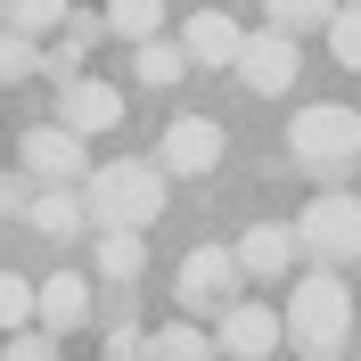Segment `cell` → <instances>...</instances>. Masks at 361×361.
Listing matches in <instances>:
<instances>
[{"instance_id":"obj_10","label":"cell","mask_w":361,"mask_h":361,"mask_svg":"<svg viewBox=\"0 0 361 361\" xmlns=\"http://www.w3.org/2000/svg\"><path fill=\"white\" fill-rule=\"evenodd\" d=\"M82 148L90 140H74L66 123H42V132H25V180H42V189H74L82 180Z\"/></svg>"},{"instance_id":"obj_19","label":"cell","mask_w":361,"mask_h":361,"mask_svg":"<svg viewBox=\"0 0 361 361\" xmlns=\"http://www.w3.org/2000/svg\"><path fill=\"white\" fill-rule=\"evenodd\" d=\"M0 25H8V33H33V42H42L49 25H66V0H0Z\"/></svg>"},{"instance_id":"obj_14","label":"cell","mask_w":361,"mask_h":361,"mask_svg":"<svg viewBox=\"0 0 361 361\" xmlns=\"http://www.w3.org/2000/svg\"><path fill=\"white\" fill-rule=\"evenodd\" d=\"M238 17H222V8H197V17L180 25V49H189V66H230L238 58Z\"/></svg>"},{"instance_id":"obj_4","label":"cell","mask_w":361,"mask_h":361,"mask_svg":"<svg viewBox=\"0 0 361 361\" xmlns=\"http://www.w3.org/2000/svg\"><path fill=\"white\" fill-rule=\"evenodd\" d=\"M295 255L320 263V271L361 263V197L353 189H320V197L295 214Z\"/></svg>"},{"instance_id":"obj_24","label":"cell","mask_w":361,"mask_h":361,"mask_svg":"<svg viewBox=\"0 0 361 361\" xmlns=\"http://www.w3.org/2000/svg\"><path fill=\"white\" fill-rule=\"evenodd\" d=\"M25 320H33V288H25L17 271H0V337H8V329H25Z\"/></svg>"},{"instance_id":"obj_22","label":"cell","mask_w":361,"mask_h":361,"mask_svg":"<svg viewBox=\"0 0 361 361\" xmlns=\"http://www.w3.org/2000/svg\"><path fill=\"white\" fill-rule=\"evenodd\" d=\"M25 74H42V42L0 25V82H25Z\"/></svg>"},{"instance_id":"obj_7","label":"cell","mask_w":361,"mask_h":361,"mask_svg":"<svg viewBox=\"0 0 361 361\" xmlns=\"http://www.w3.org/2000/svg\"><path fill=\"white\" fill-rule=\"evenodd\" d=\"M222 157H230V140H222L214 115H173L164 140H157V173L164 180H197V173H214Z\"/></svg>"},{"instance_id":"obj_20","label":"cell","mask_w":361,"mask_h":361,"mask_svg":"<svg viewBox=\"0 0 361 361\" xmlns=\"http://www.w3.org/2000/svg\"><path fill=\"white\" fill-rule=\"evenodd\" d=\"M263 17L279 25V33H312V25L337 17V0H263Z\"/></svg>"},{"instance_id":"obj_6","label":"cell","mask_w":361,"mask_h":361,"mask_svg":"<svg viewBox=\"0 0 361 361\" xmlns=\"http://www.w3.org/2000/svg\"><path fill=\"white\" fill-rule=\"evenodd\" d=\"M230 66H238V82H247L255 99H288L295 74H304V42H295V33H279V25H263V33H247V42H238V58H230Z\"/></svg>"},{"instance_id":"obj_26","label":"cell","mask_w":361,"mask_h":361,"mask_svg":"<svg viewBox=\"0 0 361 361\" xmlns=\"http://www.w3.org/2000/svg\"><path fill=\"white\" fill-rule=\"evenodd\" d=\"M25 197H33V180H25V173H0V222H17Z\"/></svg>"},{"instance_id":"obj_5","label":"cell","mask_w":361,"mask_h":361,"mask_svg":"<svg viewBox=\"0 0 361 361\" xmlns=\"http://www.w3.org/2000/svg\"><path fill=\"white\" fill-rule=\"evenodd\" d=\"M238 255L230 247H189L180 255V271H173V295H180V312L189 320H205V312H222V304H238Z\"/></svg>"},{"instance_id":"obj_9","label":"cell","mask_w":361,"mask_h":361,"mask_svg":"<svg viewBox=\"0 0 361 361\" xmlns=\"http://www.w3.org/2000/svg\"><path fill=\"white\" fill-rule=\"evenodd\" d=\"M279 353V312L271 304H222V329H214V361H263Z\"/></svg>"},{"instance_id":"obj_13","label":"cell","mask_w":361,"mask_h":361,"mask_svg":"<svg viewBox=\"0 0 361 361\" xmlns=\"http://www.w3.org/2000/svg\"><path fill=\"white\" fill-rule=\"evenodd\" d=\"M25 222H33V238H49V247L82 238V230H90V214H82V189H33V197H25Z\"/></svg>"},{"instance_id":"obj_2","label":"cell","mask_w":361,"mask_h":361,"mask_svg":"<svg viewBox=\"0 0 361 361\" xmlns=\"http://www.w3.org/2000/svg\"><path fill=\"white\" fill-rule=\"evenodd\" d=\"M288 164L312 173L320 189H353V164H361V115L353 107H295L288 115Z\"/></svg>"},{"instance_id":"obj_3","label":"cell","mask_w":361,"mask_h":361,"mask_svg":"<svg viewBox=\"0 0 361 361\" xmlns=\"http://www.w3.org/2000/svg\"><path fill=\"white\" fill-rule=\"evenodd\" d=\"M82 214L90 230H148L164 214V173L148 157H107L99 173H82Z\"/></svg>"},{"instance_id":"obj_18","label":"cell","mask_w":361,"mask_h":361,"mask_svg":"<svg viewBox=\"0 0 361 361\" xmlns=\"http://www.w3.org/2000/svg\"><path fill=\"white\" fill-rule=\"evenodd\" d=\"M148 361H214V337H205L197 320H173V329L148 337Z\"/></svg>"},{"instance_id":"obj_21","label":"cell","mask_w":361,"mask_h":361,"mask_svg":"<svg viewBox=\"0 0 361 361\" xmlns=\"http://www.w3.org/2000/svg\"><path fill=\"white\" fill-rule=\"evenodd\" d=\"M320 33H329V58H337V66H361V0L353 8L337 0V17L320 25Z\"/></svg>"},{"instance_id":"obj_12","label":"cell","mask_w":361,"mask_h":361,"mask_svg":"<svg viewBox=\"0 0 361 361\" xmlns=\"http://www.w3.org/2000/svg\"><path fill=\"white\" fill-rule=\"evenodd\" d=\"M230 255H238V271H247V279H288V271L304 263V255H295V222H255Z\"/></svg>"},{"instance_id":"obj_17","label":"cell","mask_w":361,"mask_h":361,"mask_svg":"<svg viewBox=\"0 0 361 361\" xmlns=\"http://www.w3.org/2000/svg\"><path fill=\"white\" fill-rule=\"evenodd\" d=\"M99 17H107V33H123V42H157L164 33V0H107Z\"/></svg>"},{"instance_id":"obj_11","label":"cell","mask_w":361,"mask_h":361,"mask_svg":"<svg viewBox=\"0 0 361 361\" xmlns=\"http://www.w3.org/2000/svg\"><path fill=\"white\" fill-rule=\"evenodd\" d=\"M33 320H42L49 337L82 329L90 320V271H49V279H33Z\"/></svg>"},{"instance_id":"obj_15","label":"cell","mask_w":361,"mask_h":361,"mask_svg":"<svg viewBox=\"0 0 361 361\" xmlns=\"http://www.w3.org/2000/svg\"><path fill=\"white\" fill-rule=\"evenodd\" d=\"M90 271H99L107 288L140 279V271H148V238H140V230H90Z\"/></svg>"},{"instance_id":"obj_16","label":"cell","mask_w":361,"mask_h":361,"mask_svg":"<svg viewBox=\"0 0 361 361\" xmlns=\"http://www.w3.org/2000/svg\"><path fill=\"white\" fill-rule=\"evenodd\" d=\"M132 74H140L148 90H173L180 74H189V49L164 42V33H157V42H132Z\"/></svg>"},{"instance_id":"obj_23","label":"cell","mask_w":361,"mask_h":361,"mask_svg":"<svg viewBox=\"0 0 361 361\" xmlns=\"http://www.w3.org/2000/svg\"><path fill=\"white\" fill-rule=\"evenodd\" d=\"M0 361H58V337H49L42 320H25V329L0 337Z\"/></svg>"},{"instance_id":"obj_25","label":"cell","mask_w":361,"mask_h":361,"mask_svg":"<svg viewBox=\"0 0 361 361\" xmlns=\"http://www.w3.org/2000/svg\"><path fill=\"white\" fill-rule=\"evenodd\" d=\"M99 361H148V337H140L132 320H115V329H107V353H99Z\"/></svg>"},{"instance_id":"obj_1","label":"cell","mask_w":361,"mask_h":361,"mask_svg":"<svg viewBox=\"0 0 361 361\" xmlns=\"http://www.w3.org/2000/svg\"><path fill=\"white\" fill-rule=\"evenodd\" d=\"M279 337L295 345L304 361H337L353 353V288H345L337 271H295L288 279V312H279Z\"/></svg>"},{"instance_id":"obj_8","label":"cell","mask_w":361,"mask_h":361,"mask_svg":"<svg viewBox=\"0 0 361 361\" xmlns=\"http://www.w3.org/2000/svg\"><path fill=\"white\" fill-rule=\"evenodd\" d=\"M58 123H66L74 140L115 132V123H123V90L99 82V74H66V82H58Z\"/></svg>"}]
</instances>
